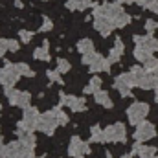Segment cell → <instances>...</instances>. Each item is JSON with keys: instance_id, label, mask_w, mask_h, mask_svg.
Wrapping results in <instances>:
<instances>
[{"instance_id": "cell-16", "label": "cell", "mask_w": 158, "mask_h": 158, "mask_svg": "<svg viewBox=\"0 0 158 158\" xmlns=\"http://www.w3.org/2000/svg\"><path fill=\"white\" fill-rule=\"evenodd\" d=\"M110 64H112V63H110L109 59H105V57L99 55V57L90 64V72H92V74H98V72H110Z\"/></svg>"}, {"instance_id": "cell-10", "label": "cell", "mask_w": 158, "mask_h": 158, "mask_svg": "<svg viewBox=\"0 0 158 158\" xmlns=\"http://www.w3.org/2000/svg\"><path fill=\"white\" fill-rule=\"evenodd\" d=\"M90 153V145L81 140L79 136H72L70 138V143H68V155L72 158H85Z\"/></svg>"}, {"instance_id": "cell-6", "label": "cell", "mask_w": 158, "mask_h": 158, "mask_svg": "<svg viewBox=\"0 0 158 158\" xmlns=\"http://www.w3.org/2000/svg\"><path fill=\"white\" fill-rule=\"evenodd\" d=\"M6 149H7V158H19V156H24V155H31L35 145H31V143H28L24 140H15V142L7 143Z\"/></svg>"}, {"instance_id": "cell-33", "label": "cell", "mask_w": 158, "mask_h": 158, "mask_svg": "<svg viewBox=\"0 0 158 158\" xmlns=\"http://www.w3.org/2000/svg\"><path fill=\"white\" fill-rule=\"evenodd\" d=\"M40 30H42V31H50V30H52V22H50V20H44Z\"/></svg>"}, {"instance_id": "cell-30", "label": "cell", "mask_w": 158, "mask_h": 158, "mask_svg": "<svg viewBox=\"0 0 158 158\" xmlns=\"http://www.w3.org/2000/svg\"><path fill=\"white\" fill-rule=\"evenodd\" d=\"M7 50H9V48H7V39H0V57L6 55Z\"/></svg>"}, {"instance_id": "cell-27", "label": "cell", "mask_w": 158, "mask_h": 158, "mask_svg": "<svg viewBox=\"0 0 158 158\" xmlns=\"http://www.w3.org/2000/svg\"><path fill=\"white\" fill-rule=\"evenodd\" d=\"M61 76H63V74H59L57 70H48V72H46V77L50 79V83H59V85H63L64 81H63Z\"/></svg>"}, {"instance_id": "cell-37", "label": "cell", "mask_w": 158, "mask_h": 158, "mask_svg": "<svg viewBox=\"0 0 158 158\" xmlns=\"http://www.w3.org/2000/svg\"><path fill=\"white\" fill-rule=\"evenodd\" d=\"M0 110H2V103H0Z\"/></svg>"}, {"instance_id": "cell-22", "label": "cell", "mask_w": 158, "mask_h": 158, "mask_svg": "<svg viewBox=\"0 0 158 158\" xmlns=\"http://www.w3.org/2000/svg\"><path fill=\"white\" fill-rule=\"evenodd\" d=\"M48 48H50V42L44 40V44H42L40 48H35L33 57L39 59V61H50V52H48Z\"/></svg>"}, {"instance_id": "cell-13", "label": "cell", "mask_w": 158, "mask_h": 158, "mask_svg": "<svg viewBox=\"0 0 158 158\" xmlns=\"http://www.w3.org/2000/svg\"><path fill=\"white\" fill-rule=\"evenodd\" d=\"M132 155H138V158H158L155 145H142V142H136L132 145Z\"/></svg>"}, {"instance_id": "cell-18", "label": "cell", "mask_w": 158, "mask_h": 158, "mask_svg": "<svg viewBox=\"0 0 158 158\" xmlns=\"http://www.w3.org/2000/svg\"><path fill=\"white\" fill-rule=\"evenodd\" d=\"M134 59L138 61V63H147V61H151L153 59V52L151 50H147V48H142V46H136V50H134Z\"/></svg>"}, {"instance_id": "cell-24", "label": "cell", "mask_w": 158, "mask_h": 158, "mask_svg": "<svg viewBox=\"0 0 158 158\" xmlns=\"http://www.w3.org/2000/svg\"><path fill=\"white\" fill-rule=\"evenodd\" d=\"M70 68H72L70 61H66V59H57V68H55V70H57L59 74H68Z\"/></svg>"}, {"instance_id": "cell-8", "label": "cell", "mask_w": 158, "mask_h": 158, "mask_svg": "<svg viewBox=\"0 0 158 158\" xmlns=\"http://www.w3.org/2000/svg\"><path fill=\"white\" fill-rule=\"evenodd\" d=\"M132 86H136V85H134V77H132L131 72H123V74H119L118 77L114 79V88L119 92L121 98H129Z\"/></svg>"}, {"instance_id": "cell-1", "label": "cell", "mask_w": 158, "mask_h": 158, "mask_svg": "<svg viewBox=\"0 0 158 158\" xmlns=\"http://www.w3.org/2000/svg\"><path fill=\"white\" fill-rule=\"evenodd\" d=\"M131 74H132V77H134V85L140 86L142 90H151V88H155L153 76H151V72H149L145 66H132V68H131Z\"/></svg>"}, {"instance_id": "cell-28", "label": "cell", "mask_w": 158, "mask_h": 158, "mask_svg": "<svg viewBox=\"0 0 158 158\" xmlns=\"http://www.w3.org/2000/svg\"><path fill=\"white\" fill-rule=\"evenodd\" d=\"M31 37H33L31 31H28V30H20V40H22L24 44H28V42L31 40Z\"/></svg>"}, {"instance_id": "cell-36", "label": "cell", "mask_w": 158, "mask_h": 158, "mask_svg": "<svg viewBox=\"0 0 158 158\" xmlns=\"http://www.w3.org/2000/svg\"><path fill=\"white\" fill-rule=\"evenodd\" d=\"M19 158H35V156H33V153H31V155H24V156H19Z\"/></svg>"}, {"instance_id": "cell-5", "label": "cell", "mask_w": 158, "mask_h": 158, "mask_svg": "<svg viewBox=\"0 0 158 158\" xmlns=\"http://www.w3.org/2000/svg\"><path fill=\"white\" fill-rule=\"evenodd\" d=\"M4 94H6V98L9 99V103L13 107H20V109L30 107V101H31L30 92H20V90H15L11 86V88H4Z\"/></svg>"}, {"instance_id": "cell-19", "label": "cell", "mask_w": 158, "mask_h": 158, "mask_svg": "<svg viewBox=\"0 0 158 158\" xmlns=\"http://www.w3.org/2000/svg\"><path fill=\"white\" fill-rule=\"evenodd\" d=\"M94 101H96L98 105H101V107H107V109L112 107V99H110L109 92H105V90L96 92V94H94Z\"/></svg>"}, {"instance_id": "cell-29", "label": "cell", "mask_w": 158, "mask_h": 158, "mask_svg": "<svg viewBox=\"0 0 158 158\" xmlns=\"http://www.w3.org/2000/svg\"><path fill=\"white\" fill-rule=\"evenodd\" d=\"M145 30H147V31H155V30H158V22L156 20H145Z\"/></svg>"}, {"instance_id": "cell-17", "label": "cell", "mask_w": 158, "mask_h": 158, "mask_svg": "<svg viewBox=\"0 0 158 158\" xmlns=\"http://www.w3.org/2000/svg\"><path fill=\"white\" fill-rule=\"evenodd\" d=\"M123 52H125L123 40H121V39H116V40H114V46H112V50L109 52V61H110V63H118L119 59L123 57Z\"/></svg>"}, {"instance_id": "cell-14", "label": "cell", "mask_w": 158, "mask_h": 158, "mask_svg": "<svg viewBox=\"0 0 158 158\" xmlns=\"http://www.w3.org/2000/svg\"><path fill=\"white\" fill-rule=\"evenodd\" d=\"M94 28H96L103 37H107V35H110V31H112V28H114V22H112L109 17H98L96 22H94Z\"/></svg>"}, {"instance_id": "cell-20", "label": "cell", "mask_w": 158, "mask_h": 158, "mask_svg": "<svg viewBox=\"0 0 158 158\" xmlns=\"http://www.w3.org/2000/svg\"><path fill=\"white\" fill-rule=\"evenodd\" d=\"M99 90H101V77H99V76H92L90 81H88V85L83 88L85 94H96V92H99Z\"/></svg>"}, {"instance_id": "cell-2", "label": "cell", "mask_w": 158, "mask_h": 158, "mask_svg": "<svg viewBox=\"0 0 158 158\" xmlns=\"http://www.w3.org/2000/svg\"><path fill=\"white\" fill-rule=\"evenodd\" d=\"M19 77H20V72H19L17 64L6 61V64L0 68V85H2L4 88H11V86L17 85Z\"/></svg>"}, {"instance_id": "cell-3", "label": "cell", "mask_w": 158, "mask_h": 158, "mask_svg": "<svg viewBox=\"0 0 158 158\" xmlns=\"http://www.w3.org/2000/svg\"><path fill=\"white\" fill-rule=\"evenodd\" d=\"M149 114V105L147 103H143V101H134L129 109H127V118H129V123L131 125H138V123H142L145 116Z\"/></svg>"}, {"instance_id": "cell-7", "label": "cell", "mask_w": 158, "mask_h": 158, "mask_svg": "<svg viewBox=\"0 0 158 158\" xmlns=\"http://www.w3.org/2000/svg\"><path fill=\"white\" fill-rule=\"evenodd\" d=\"M59 107H68L72 112H83V110H86V99L61 92L59 94Z\"/></svg>"}, {"instance_id": "cell-12", "label": "cell", "mask_w": 158, "mask_h": 158, "mask_svg": "<svg viewBox=\"0 0 158 158\" xmlns=\"http://www.w3.org/2000/svg\"><path fill=\"white\" fill-rule=\"evenodd\" d=\"M39 119H40V112L37 107H28V109H24V116L20 119V123L26 127V129H30V131H37V127H39Z\"/></svg>"}, {"instance_id": "cell-34", "label": "cell", "mask_w": 158, "mask_h": 158, "mask_svg": "<svg viewBox=\"0 0 158 158\" xmlns=\"http://www.w3.org/2000/svg\"><path fill=\"white\" fill-rule=\"evenodd\" d=\"M121 158H134V155L131 153V155H121Z\"/></svg>"}, {"instance_id": "cell-15", "label": "cell", "mask_w": 158, "mask_h": 158, "mask_svg": "<svg viewBox=\"0 0 158 158\" xmlns=\"http://www.w3.org/2000/svg\"><path fill=\"white\" fill-rule=\"evenodd\" d=\"M136 46H142V48H147L151 52H158V37L153 35H147V37H136Z\"/></svg>"}, {"instance_id": "cell-26", "label": "cell", "mask_w": 158, "mask_h": 158, "mask_svg": "<svg viewBox=\"0 0 158 158\" xmlns=\"http://www.w3.org/2000/svg\"><path fill=\"white\" fill-rule=\"evenodd\" d=\"M55 110V116H57V119H59V125H66L68 121H70V118H68V114L61 109V107H55L53 109Z\"/></svg>"}, {"instance_id": "cell-31", "label": "cell", "mask_w": 158, "mask_h": 158, "mask_svg": "<svg viewBox=\"0 0 158 158\" xmlns=\"http://www.w3.org/2000/svg\"><path fill=\"white\" fill-rule=\"evenodd\" d=\"M0 158H7V149H6V145H4L2 136H0Z\"/></svg>"}, {"instance_id": "cell-9", "label": "cell", "mask_w": 158, "mask_h": 158, "mask_svg": "<svg viewBox=\"0 0 158 158\" xmlns=\"http://www.w3.org/2000/svg\"><path fill=\"white\" fill-rule=\"evenodd\" d=\"M57 127H59V119H57V116H55V110H53V109L48 110V112H44V114H40L37 131L44 132V134H53Z\"/></svg>"}, {"instance_id": "cell-4", "label": "cell", "mask_w": 158, "mask_h": 158, "mask_svg": "<svg viewBox=\"0 0 158 158\" xmlns=\"http://www.w3.org/2000/svg\"><path fill=\"white\" fill-rule=\"evenodd\" d=\"M127 140V127L123 123H112L105 127V142L110 143H125Z\"/></svg>"}, {"instance_id": "cell-11", "label": "cell", "mask_w": 158, "mask_h": 158, "mask_svg": "<svg viewBox=\"0 0 158 158\" xmlns=\"http://www.w3.org/2000/svg\"><path fill=\"white\" fill-rule=\"evenodd\" d=\"M156 136V129L151 121H142L136 125V131H134V140L136 142H145V140H151Z\"/></svg>"}, {"instance_id": "cell-21", "label": "cell", "mask_w": 158, "mask_h": 158, "mask_svg": "<svg viewBox=\"0 0 158 158\" xmlns=\"http://www.w3.org/2000/svg\"><path fill=\"white\" fill-rule=\"evenodd\" d=\"M90 142H94V143H105V129H101L99 125H94L90 129Z\"/></svg>"}, {"instance_id": "cell-25", "label": "cell", "mask_w": 158, "mask_h": 158, "mask_svg": "<svg viewBox=\"0 0 158 158\" xmlns=\"http://www.w3.org/2000/svg\"><path fill=\"white\" fill-rule=\"evenodd\" d=\"M17 68H19L20 76H24V77H33V76H35V72H33L26 63H17Z\"/></svg>"}, {"instance_id": "cell-32", "label": "cell", "mask_w": 158, "mask_h": 158, "mask_svg": "<svg viewBox=\"0 0 158 158\" xmlns=\"http://www.w3.org/2000/svg\"><path fill=\"white\" fill-rule=\"evenodd\" d=\"M151 72V76H153V81H155V88H158V66L155 70H149Z\"/></svg>"}, {"instance_id": "cell-38", "label": "cell", "mask_w": 158, "mask_h": 158, "mask_svg": "<svg viewBox=\"0 0 158 158\" xmlns=\"http://www.w3.org/2000/svg\"><path fill=\"white\" fill-rule=\"evenodd\" d=\"M107 158H112V156H110V155H109V156H107Z\"/></svg>"}, {"instance_id": "cell-35", "label": "cell", "mask_w": 158, "mask_h": 158, "mask_svg": "<svg viewBox=\"0 0 158 158\" xmlns=\"http://www.w3.org/2000/svg\"><path fill=\"white\" fill-rule=\"evenodd\" d=\"M155 101L158 103V88H155Z\"/></svg>"}, {"instance_id": "cell-23", "label": "cell", "mask_w": 158, "mask_h": 158, "mask_svg": "<svg viewBox=\"0 0 158 158\" xmlns=\"http://www.w3.org/2000/svg\"><path fill=\"white\" fill-rule=\"evenodd\" d=\"M77 50L83 53V55L92 53V52H94V42H92L90 39H81L77 42Z\"/></svg>"}]
</instances>
